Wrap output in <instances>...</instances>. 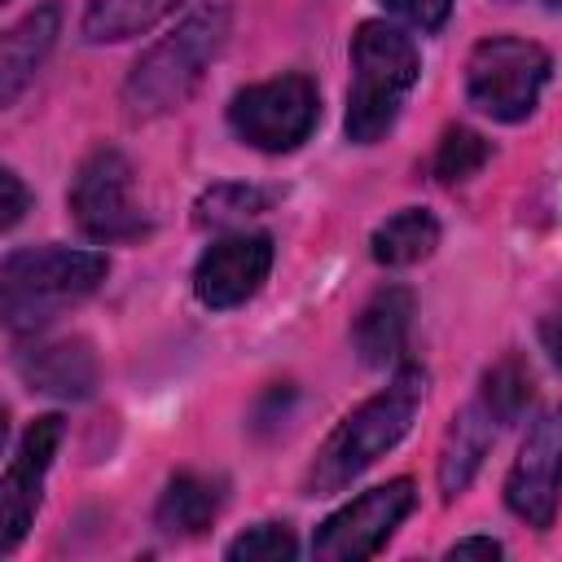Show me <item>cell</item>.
I'll list each match as a JSON object with an SVG mask.
<instances>
[{
    "mask_svg": "<svg viewBox=\"0 0 562 562\" xmlns=\"http://www.w3.org/2000/svg\"><path fill=\"white\" fill-rule=\"evenodd\" d=\"M0 189H4V206H0L4 215H0V228H13V224L26 215V202H31V198H26V189H22V180H18L13 167L0 171Z\"/></svg>",
    "mask_w": 562,
    "mask_h": 562,
    "instance_id": "24",
    "label": "cell"
},
{
    "mask_svg": "<svg viewBox=\"0 0 562 562\" xmlns=\"http://www.w3.org/2000/svg\"><path fill=\"white\" fill-rule=\"evenodd\" d=\"M61 430H66V422L57 413H44L22 430L18 452L9 457V470L0 479V553H13L22 544L35 509H40L44 474H48V465L57 457Z\"/></svg>",
    "mask_w": 562,
    "mask_h": 562,
    "instance_id": "10",
    "label": "cell"
},
{
    "mask_svg": "<svg viewBox=\"0 0 562 562\" xmlns=\"http://www.w3.org/2000/svg\"><path fill=\"white\" fill-rule=\"evenodd\" d=\"M70 215L92 241H132L149 224L132 198V167L119 149H97L70 180Z\"/></svg>",
    "mask_w": 562,
    "mask_h": 562,
    "instance_id": "7",
    "label": "cell"
},
{
    "mask_svg": "<svg viewBox=\"0 0 562 562\" xmlns=\"http://www.w3.org/2000/svg\"><path fill=\"white\" fill-rule=\"evenodd\" d=\"M496 430H501V417L487 408L483 395H474V400L452 417V426H448V435H443V448H439V487H443L448 501L461 496V492L474 483L483 457H487L492 443H496Z\"/></svg>",
    "mask_w": 562,
    "mask_h": 562,
    "instance_id": "13",
    "label": "cell"
},
{
    "mask_svg": "<svg viewBox=\"0 0 562 562\" xmlns=\"http://www.w3.org/2000/svg\"><path fill=\"white\" fill-rule=\"evenodd\" d=\"M435 246H439V220L422 206H404V211L386 215L369 237V250L382 268H413Z\"/></svg>",
    "mask_w": 562,
    "mask_h": 562,
    "instance_id": "17",
    "label": "cell"
},
{
    "mask_svg": "<svg viewBox=\"0 0 562 562\" xmlns=\"http://www.w3.org/2000/svg\"><path fill=\"white\" fill-rule=\"evenodd\" d=\"M540 342H544V351H549V360L562 369V303L540 321Z\"/></svg>",
    "mask_w": 562,
    "mask_h": 562,
    "instance_id": "25",
    "label": "cell"
},
{
    "mask_svg": "<svg viewBox=\"0 0 562 562\" xmlns=\"http://www.w3.org/2000/svg\"><path fill=\"white\" fill-rule=\"evenodd\" d=\"M321 119V92L307 75L290 70L263 83L241 88L228 101V127L259 154H290L299 149Z\"/></svg>",
    "mask_w": 562,
    "mask_h": 562,
    "instance_id": "6",
    "label": "cell"
},
{
    "mask_svg": "<svg viewBox=\"0 0 562 562\" xmlns=\"http://www.w3.org/2000/svg\"><path fill=\"white\" fill-rule=\"evenodd\" d=\"M413 501H417L413 479H391L382 487L360 492L356 501H347L342 509H334L316 527L312 553L321 562H360V558H373L395 536V527L408 518Z\"/></svg>",
    "mask_w": 562,
    "mask_h": 562,
    "instance_id": "8",
    "label": "cell"
},
{
    "mask_svg": "<svg viewBox=\"0 0 562 562\" xmlns=\"http://www.w3.org/2000/svg\"><path fill=\"white\" fill-rule=\"evenodd\" d=\"M110 259L75 246H22L0 263V316L13 334H35L66 307L101 290Z\"/></svg>",
    "mask_w": 562,
    "mask_h": 562,
    "instance_id": "3",
    "label": "cell"
},
{
    "mask_svg": "<svg viewBox=\"0 0 562 562\" xmlns=\"http://www.w3.org/2000/svg\"><path fill=\"white\" fill-rule=\"evenodd\" d=\"M220 505H224V487L215 479H206V474L184 470L162 487L154 518H158V527L167 536H202L215 522Z\"/></svg>",
    "mask_w": 562,
    "mask_h": 562,
    "instance_id": "16",
    "label": "cell"
},
{
    "mask_svg": "<svg viewBox=\"0 0 562 562\" xmlns=\"http://www.w3.org/2000/svg\"><path fill=\"white\" fill-rule=\"evenodd\" d=\"M408 329H413V294L404 285H382L356 316L351 342L360 364L369 369H386L404 356L408 347Z\"/></svg>",
    "mask_w": 562,
    "mask_h": 562,
    "instance_id": "15",
    "label": "cell"
},
{
    "mask_svg": "<svg viewBox=\"0 0 562 562\" xmlns=\"http://www.w3.org/2000/svg\"><path fill=\"white\" fill-rule=\"evenodd\" d=\"M544 4H549V9H562V0H544Z\"/></svg>",
    "mask_w": 562,
    "mask_h": 562,
    "instance_id": "27",
    "label": "cell"
},
{
    "mask_svg": "<svg viewBox=\"0 0 562 562\" xmlns=\"http://www.w3.org/2000/svg\"><path fill=\"white\" fill-rule=\"evenodd\" d=\"M479 395L487 400V408L501 417V426H509L514 417H522L527 400H531V369L518 360V356H501L483 382H479Z\"/></svg>",
    "mask_w": 562,
    "mask_h": 562,
    "instance_id": "20",
    "label": "cell"
},
{
    "mask_svg": "<svg viewBox=\"0 0 562 562\" xmlns=\"http://www.w3.org/2000/svg\"><path fill=\"white\" fill-rule=\"evenodd\" d=\"M57 31H61V9L53 0L31 9L22 22H13L4 31V40H0V105H13L22 97V88L35 79V70L53 53Z\"/></svg>",
    "mask_w": 562,
    "mask_h": 562,
    "instance_id": "14",
    "label": "cell"
},
{
    "mask_svg": "<svg viewBox=\"0 0 562 562\" xmlns=\"http://www.w3.org/2000/svg\"><path fill=\"white\" fill-rule=\"evenodd\" d=\"M509 4H514V0H509Z\"/></svg>",
    "mask_w": 562,
    "mask_h": 562,
    "instance_id": "28",
    "label": "cell"
},
{
    "mask_svg": "<svg viewBox=\"0 0 562 562\" xmlns=\"http://www.w3.org/2000/svg\"><path fill=\"white\" fill-rule=\"evenodd\" d=\"M294 553H299V540L285 522H259L228 544L233 562H290Z\"/></svg>",
    "mask_w": 562,
    "mask_h": 562,
    "instance_id": "22",
    "label": "cell"
},
{
    "mask_svg": "<svg viewBox=\"0 0 562 562\" xmlns=\"http://www.w3.org/2000/svg\"><path fill=\"white\" fill-rule=\"evenodd\" d=\"M228 26H233V18L224 4H202L176 31L154 40L136 57V66L123 83L127 114L132 119H158V114L180 110L198 92V83L206 79L211 61L224 53Z\"/></svg>",
    "mask_w": 562,
    "mask_h": 562,
    "instance_id": "2",
    "label": "cell"
},
{
    "mask_svg": "<svg viewBox=\"0 0 562 562\" xmlns=\"http://www.w3.org/2000/svg\"><path fill=\"white\" fill-rule=\"evenodd\" d=\"M553 75V57L518 35H492L474 44L465 61V97L496 123H522Z\"/></svg>",
    "mask_w": 562,
    "mask_h": 562,
    "instance_id": "5",
    "label": "cell"
},
{
    "mask_svg": "<svg viewBox=\"0 0 562 562\" xmlns=\"http://www.w3.org/2000/svg\"><path fill=\"white\" fill-rule=\"evenodd\" d=\"M426 400V373L417 364H404L378 395H369L356 413H347L334 435L321 443V452L307 465V496L342 492L351 479H360L378 457H386L413 426L417 408Z\"/></svg>",
    "mask_w": 562,
    "mask_h": 562,
    "instance_id": "1",
    "label": "cell"
},
{
    "mask_svg": "<svg viewBox=\"0 0 562 562\" xmlns=\"http://www.w3.org/2000/svg\"><path fill=\"white\" fill-rule=\"evenodd\" d=\"M448 558H501V544L492 536H470V540H457Z\"/></svg>",
    "mask_w": 562,
    "mask_h": 562,
    "instance_id": "26",
    "label": "cell"
},
{
    "mask_svg": "<svg viewBox=\"0 0 562 562\" xmlns=\"http://www.w3.org/2000/svg\"><path fill=\"white\" fill-rule=\"evenodd\" d=\"M272 272V237L268 233H246L233 228L220 241H211L193 268V294L211 312L241 307L246 299L259 294V285Z\"/></svg>",
    "mask_w": 562,
    "mask_h": 562,
    "instance_id": "11",
    "label": "cell"
},
{
    "mask_svg": "<svg viewBox=\"0 0 562 562\" xmlns=\"http://www.w3.org/2000/svg\"><path fill=\"white\" fill-rule=\"evenodd\" d=\"M492 158V145L474 132V127H448L443 136H439V145H435V180H443V184H461V180H470V176H479L483 171V162Z\"/></svg>",
    "mask_w": 562,
    "mask_h": 562,
    "instance_id": "21",
    "label": "cell"
},
{
    "mask_svg": "<svg viewBox=\"0 0 562 562\" xmlns=\"http://www.w3.org/2000/svg\"><path fill=\"white\" fill-rule=\"evenodd\" d=\"M400 22H408L413 31H422V35H435L443 22H448V13H452V0H382Z\"/></svg>",
    "mask_w": 562,
    "mask_h": 562,
    "instance_id": "23",
    "label": "cell"
},
{
    "mask_svg": "<svg viewBox=\"0 0 562 562\" xmlns=\"http://www.w3.org/2000/svg\"><path fill=\"white\" fill-rule=\"evenodd\" d=\"M184 0H88L83 9V40L92 44H119L154 31L162 18H171Z\"/></svg>",
    "mask_w": 562,
    "mask_h": 562,
    "instance_id": "18",
    "label": "cell"
},
{
    "mask_svg": "<svg viewBox=\"0 0 562 562\" xmlns=\"http://www.w3.org/2000/svg\"><path fill=\"white\" fill-rule=\"evenodd\" d=\"M562 501V408L536 413L527 422V435L518 443V457L505 479V505L527 522V527H553Z\"/></svg>",
    "mask_w": 562,
    "mask_h": 562,
    "instance_id": "9",
    "label": "cell"
},
{
    "mask_svg": "<svg viewBox=\"0 0 562 562\" xmlns=\"http://www.w3.org/2000/svg\"><path fill=\"white\" fill-rule=\"evenodd\" d=\"M272 206V193L259 189V184H241V180H224V184H211L198 206H193V224L198 228H241L250 215L268 211Z\"/></svg>",
    "mask_w": 562,
    "mask_h": 562,
    "instance_id": "19",
    "label": "cell"
},
{
    "mask_svg": "<svg viewBox=\"0 0 562 562\" xmlns=\"http://www.w3.org/2000/svg\"><path fill=\"white\" fill-rule=\"evenodd\" d=\"M417 44L400 26L360 22V31L351 35V88L342 114V132L351 145H373L395 127L400 105L417 83Z\"/></svg>",
    "mask_w": 562,
    "mask_h": 562,
    "instance_id": "4",
    "label": "cell"
},
{
    "mask_svg": "<svg viewBox=\"0 0 562 562\" xmlns=\"http://www.w3.org/2000/svg\"><path fill=\"white\" fill-rule=\"evenodd\" d=\"M18 373L31 391H44L57 400H83L97 386V356L83 338L31 342L26 351H18Z\"/></svg>",
    "mask_w": 562,
    "mask_h": 562,
    "instance_id": "12",
    "label": "cell"
}]
</instances>
